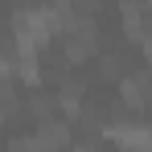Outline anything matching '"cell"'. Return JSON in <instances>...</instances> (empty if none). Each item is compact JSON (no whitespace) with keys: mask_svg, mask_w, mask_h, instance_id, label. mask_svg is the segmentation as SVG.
I'll return each mask as SVG.
<instances>
[{"mask_svg":"<svg viewBox=\"0 0 152 152\" xmlns=\"http://www.w3.org/2000/svg\"><path fill=\"white\" fill-rule=\"evenodd\" d=\"M17 53H37V45H45L58 25H62V12H53V8H25V12H17Z\"/></svg>","mask_w":152,"mask_h":152,"instance_id":"6da1fadb","label":"cell"},{"mask_svg":"<svg viewBox=\"0 0 152 152\" xmlns=\"http://www.w3.org/2000/svg\"><path fill=\"white\" fill-rule=\"evenodd\" d=\"M111 140L119 148H132V152H148V127L144 124H127V127H115Z\"/></svg>","mask_w":152,"mask_h":152,"instance_id":"7a4b0ae2","label":"cell"},{"mask_svg":"<svg viewBox=\"0 0 152 152\" xmlns=\"http://www.w3.org/2000/svg\"><path fill=\"white\" fill-rule=\"evenodd\" d=\"M78 152H86V148H78Z\"/></svg>","mask_w":152,"mask_h":152,"instance_id":"3957f363","label":"cell"}]
</instances>
